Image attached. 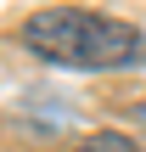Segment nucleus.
<instances>
[{
	"label": "nucleus",
	"mask_w": 146,
	"mask_h": 152,
	"mask_svg": "<svg viewBox=\"0 0 146 152\" xmlns=\"http://www.w3.org/2000/svg\"><path fill=\"white\" fill-rule=\"evenodd\" d=\"M23 45L56 68L79 73H118L146 62V34L135 23H118L90 6H45L23 23Z\"/></svg>",
	"instance_id": "f257e3e1"
},
{
	"label": "nucleus",
	"mask_w": 146,
	"mask_h": 152,
	"mask_svg": "<svg viewBox=\"0 0 146 152\" xmlns=\"http://www.w3.org/2000/svg\"><path fill=\"white\" fill-rule=\"evenodd\" d=\"M73 152H146L135 135H124V130H96V135H84Z\"/></svg>",
	"instance_id": "f03ea898"
},
{
	"label": "nucleus",
	"mask_w": 146,
	"mask_h": 152,
	"mask_svg": "<svg viewBox=\"0 0 146 152\" xmlns=\"http://www.w3.org/2000/svg\"><path fill=\"white\" fill-rule=\"evenodd\" d=\"M129 118H135V124H146V102H135V107H129Z\"/></svg>",
	"instance_id": "7ed1b4c3"
}]
</instances>
